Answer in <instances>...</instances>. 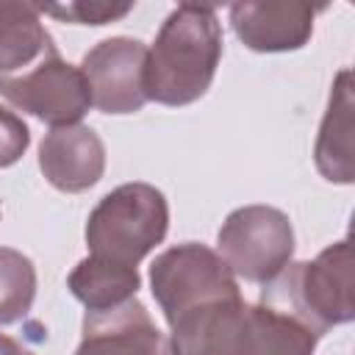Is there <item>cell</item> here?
<instances>
[{
	"label": "cell",
	"instance_id": "11",
	"mask_svg": "<svg viewBox=\"0 0 355 355\" xmlns=\"http://www.w3.org/2000/svg\"><path fill=\"white\" fill-rule=\"evenodd\" d=\"M39 169L53 189L80 194L103 178L105 144L89 125L50 128L39 144Z\"/></svg>",
	"mask_w": 355,
	"mask_h": 355
},
{
	"label": "cell",
	"instance_id": "17",
	"mask_svg": "<svg viewBox=\"0 0 355 355\" xmlns=\"http://www.w3.org/2000/svg\"><path fill=\"white\" fill-rule=\"evenodd\" d=\"M31 144V130L19 114L0 105V169L14 166Z\"/></svg>",
	"mask_w": 355,
	"mask_h": 355
},
{
	"label": "cell",
	"instance_id": "12",
	"mask_svg": "<svg viewBox=\"0 0 355 355\" xmlns=\"http://www.w3.org/2000/svg\"><path fill=\"white\" fill-rule=\"evenodd\" d=\"M352 111H355V97H352V72L344 67L338 69L333 86H330V100L327 111L322 116L316 144H313V164L319 175L330 183H344L349 186L355 180V166H352Z\"/></svg>",
	"mask_w": 355,
	"mask_h": 355
},
{
	"label": "cell",
	"instance_id": "4",
	"mask_svg": "<svg viewBox=\"0 0 355 355\" xmlns=\"http://www.w3.org/2000/svg\"><path fill=\"white\" fill-rule=\"evenodd\" d=\"M169 230V202L150 183H122L111 189L86 219L89 255L139 266Z\"/></svg>",
	"mask_w": 355,
	"mask_h": 355
},
{
	"label": "cell",
	"instance_id": "1",
	"mask_svg": "<svg viewBox=\"0 0 355 355\" xmlns=\"http://www.w3.org/2000/svg\"><path fill=\"white\" fill-rule=\"evenodd\" d=\"M169 333L175 355H313L319 341L302 322L241 294L194 308Z\"/></svg>",
	"mask_w": 355,
	"mask_h": 355
},
{
	"label": "cell",
	"instance_id": "7",
	"mask_svg": "<svg viewBox=\"0 0 355 355\" xmlns=\"http://www.w3.org/2000/svg\"><path fill=\"white\" fill-rule=\"evenodd\" d=\"M0 94L14 108L42 119L50 128L80 125L83 114L92 108L89 83L80 67L67 64L58 50L36 67L0 80Z\"/></svg>",
	"mask_w": 355,
	"mask_h": 355
},
{
	"label": "cell",
	"instance_id": "6",
	"mask_svg": "<svg viewBox=\"0 0 355 355\" xmlns=\"http://www.w3.org/2000/svg\"><path fill=\"white\" fill-rule=\"evenodd\" d=\"M150 291L166 324L178 322L205 302L241 294L236 275L227 269L219 252L197 241L169 247L153 261Z\"/></svg>",
	"mask_w": 355,
	"mask_h": 355
},
{
	"label": "cell",
	"instance_id": "14",
	"mask_svg": "<svg viewBox=\"0 0 355 355\" xmlns=\"http://www.w3.org/2000/svg\"><path fill=\"white\" fill-rule=\"evenodd\" d=\"M67 288L78 302L86 305V311H111L139 294L141 277L136 266L86 255L67 275Z\"/></svg>",
	"mask_w": 355,
	"mask_h": 355
},
{
	"label": "cell",
	"instance_id": "10",
	"mask_svg": "<svg viewBox=\"0 0 355 355\" xmlns=\"http://www.w3.org/2000/svg\"><path fill=\"white\" fill-rule=\"evenodd\" d=\"M75 355H175V349L133 297L111 311H86Z\"/></svg>",
	"mask_w": 355,
	"mask_h": 355
},
{
	"label": "cell",
	"instance_id": "5",
	"mask_svg": "<svg viewBox=\"0 0 355 355\" xmlns=\"http://www.w3.org/2000/svg\"><path fill=\"white\" fill-rule=\"evenodd\" d=\"M216 252L236 277L266 286L294 258L291 219L275 205H241L222 222Z\"/></svg>",
	"mask_w": 355,
	"mask_h": 355
},
{
	"label": "cell",
	"instance_id": "3",
	"mask_svg": "<svg viewBox=\"0 0 355 355\" xmlns=\"http://www.w3.org/2000/svg\"><path fill=\"white\" fill-rule=\"evenodd\" d=\"M352 286V247L349 239H341L324 247L313 261L288 263L263 286L261 302L288 313L322 338L330 327L355 319Z\"/></svg>",
	"mask_w": 355,
	"mask_h": 355
},
{
	"label": "cell",
	"instance_id": "16",
	"mask_svg": "<svg viewBox=\"0 0 355 355\" xmlns=\"http://www.w3.org/2000/svg\"><path fill=\"white\" fill-rule=\"evenodd\" d=\"M136 3H86V0H72V3H53V6H36L39 14L58 17L64 22L75 25H108L133 11Z\"/></svg>",
	"mask_w": 355,
	"mask_h": 355
},
{
	"label": "cell",
	"instance_id": "13",
	"mask_svg": "<svg viewBox=\"0 0 355 355\" xmlns=\"http://www.w3.org/2000/svg\"><path fill=\"white\" fill-rule=\"evenodd\" d=\"M55 50L58 47L42 25L36 6L0 3V80L36 67Z\"/></svg>",
	"mask_w": 355,
	"mask_h": 355
},
{
	"label": "cell",
	"instance_id": "2",
	"mask_svg": "<svg viewBox=\"0 0 355 355\" xmlns=\"http://www.w3.org/2000/svg\"><path fill=\"white\" fill-rule=\"evenodd\" d=\"M219 61L222 25L216 8L200 3L175 6L147 50V100L172 108L200 100L211 89Z\"/></svg>",
	"mask_w": 355,
	"mask_h": 355
},
{
	"label": "cell",
	"instance_id": "15",
	"mask_svg": "<svg viewBox=\"0 0 355 355\" xmlns=\"http://www.w3.org/2000/svg\"><path fill=\"white\" fill-rule=\"evenodd\" d=\"M36 300V266L14 247H0V324L22 319Z\"/></svg>",
	"mask_w": 355,
	"mask_h": 355
},
{
	"label": "cell",
	"instance_id": "18",
	"mask_svg": "<svg viewBox=\"0 0 355 355\" xmlns=\"http://www.w3.org/2000/svg\"><path fill=\"white\" fill-rule=\"evenodd\" d=\"M0 355H33V352H31L25 344H19L17 338L0 333Z\"/></svg>",
	"mask_w": 355,
	"mask_h": 355
},
{
	"label": "cell",
	"instance_id": "9",
	"mask_svg": "<svg viewBox=\"0 0 355 355\" xmlns=\"http://www.w3.org/2000/svg\"><path fill=\"white\" fill-rule=\"evenodd\" d=\"M319 11H324V6L302 0L233 3L230 25L239 42L252 53H291L311 42Z\"/></svg>",
	"mask_w": 355,
	"mask_h": 355
},
{
	"label": "cell",
	"instance_id": "8",
	"mask_svg": "<svg viewBox=\"0 0 355 355\" xmlns=\"http://www.w3.org/2000/svg\"><path fill=\"white\" fill-rule=\"evenodd\" d=\"M92 105L103 114H136L147 103V47L130 36L97 42L80 61Z\"/></svg>",
	"mask_w": 355,
	"mask_h": 355
}]
</instances>
